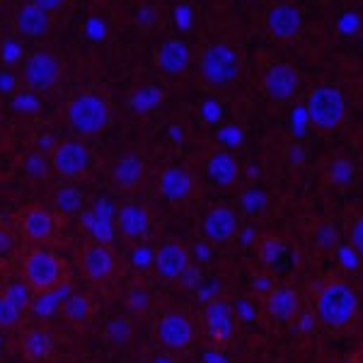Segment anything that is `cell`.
Here are the masks:
<instances>
[{
  "label": "cell",
  "mask_w": 363,
  "mask_h": 363,
  "mask_svg": "<svg viewBox=\"0 0 363 363\" xmlns=\"http://www.w3.org/2000/svg\"><path fill=\"white\" fill-rule=\"evenodd\" d=\"M245 73V51L235 39L216 37L196 54L199 83L208 90H225L235 85Z\"/></svg>",
  "instance_id": "6da1fadb"
},
{
  "label": "cell",
  "mask_w": 363,
  "mask_h": 363,
  "mask_svg": "<svg viewBox=\"0 0 363 363\" xmlns=\"http://www.w3.org/2000/svg\"><path fill=\"white\" fill-rule=\"evenodd\" d=\"M114 112L109 97L95 87H85L66 99L63 121L75 138H97L112 126Z\"/></svg>",
  "instance_id": "7a4b0ae2"
},
{
  "label": "cell",
  "mask_w": 363,
  "mask_h": 363,
  "mask_svg": "<svg viewBox=\"0 0 363 363\" xmlns=\"http://www.w3.org/2000/svg\"><path fill=\"white\" fill-rule=\"evenodd\" d=\"M361 308L359 291L349 284L347 279L330 277L325 279L315 291V320L320 322L325 330L342 332L349 325H354L356 315Z\"/></svg>",
  "instance_id": "3957f363"
},
{
  "label": "cell",
  "mask_w": 363,
  "mask_h": 363,
  "mask_svg": "<svg viewBox=\"0 0 363 363\" xmlns=\"http://www.w3.org/2000/svg\"><path fill=\"white\" fill-rule=\"evenodd\" d=\"M68 70L66 56L58 49H34L20 61V80L29 92L39 95V92H49L61 83L63 75Z\"/></svg>",
  "instance_id": "277c9868"
},
{
  "label": "cell",
  "mask_w": 363,
  "mask_h": 363,
  "mask_svg": "<svg viewBox=\"0 0 363 363\" xmlns=\"http://www.w3.org/2000/svg\"><path fill=\"white\" fill-rule=\"evenodd\" d=\"M49 169L63 182H83L92 174V153L83 138L56 140L49 150Z\"/></svg>",
  "instance_id": "5b68a950"
},
{
  "label": "cell",
  "mask_w": 363,
  "mask_h": 363,
  "mask_svg": "<svg viewBox=\"0 0 363 363\" xmlns=\"http://www.w3.org/2000/svg\"><path fill=\"white\" fill-rule=\"evenodd\" d=\"M308 121L322 133H332L344 124L347 116V99L335 85H320L306 99Z\"/></svg>",
  "instance_id": "8992f818"
},
{
  "label": "cell",
  "mask_w": 363,
  "mask_h": 363,
  "mask_svg": "<svg viewBox=\"0 0 363 363\" xmlns=\"http://www.w3.org/2000/svg\"><path fill=\"white\" fill-rule=\"evenodd\" d=\"M66 264L54 255L51 250L34 247L27 252L25 262H22V281L34 291V294H44L51 291L63 281Z\"/></svg>",
  "instance_id": "52a82bcc"
},
{
  "label": "cell",
  "mask_w": 363,
  "mask_h": 363,
  "mask_svg": "<svg viewBox=\"0 0 363 363\" xmlns=\"http://www.w3.org/2000/svg\"><path fill=\"white\" fill-rule=\"evenodd\" d=\"M259 85L262 92L269 102L274 104H286L291 99L298 97L303 85L301 70H298L294 63L289 61H269L264 68H262L259 75Z\"/></svg>",
  "instance_id": "ba28073f"
},
{
  "label": "cell",
  "mask_w": 363,
  "mask_h": 363,
  "mask_svg": "<svg viewBox=\"0 0 363 363\" xmlns=\"http://www.w3.org/2000/svg\"><path fill=\"white\" fill-rule=\"evenodd\" d=\"M155 339L165 354H184L196 339V325L182 310H165L155 322Z\"/></svg>",
  "instance_id": "9c48e42d"
},
{
  "label": "cell",
  "mask_w": 363,
  "mask_h": 363,
  "mask_svg": "<svg viewBox=\"0 0 363 363\" xmlns=\"http://www.w3.org/2000/svg\"><path fill=\"white\" fill-rule=\"evenodd\" d=\"M10 22H13L15 37L25 39V42H42L54 32V15L34 5L32 0H20L15 5Z\"/></svg>",
  "instance_id": "30bf717a"
},
{
  "label": "cell",
  "mask_w": 363,
  "mask_h": 363,
  "mask_svg": "<svg viewBox=\"0 0 363 363\" xmlns=\"http://www.w3.org/2000/svg\"><path fill=\"white\" fill-rule=\"evenodd\" d=\"M194 262H191V250L186 247L182 240H165L153 250V267L157 279L167 281V284H177L182 274L186 272Z\"/></svg>",
  "instance_id": "8fae6325"
},
{
  "label": "cell",
  "mask_w": 363,
  "mask_h": 363,
  "mask_svg": "<svg viewBox=\"0 0 363 363\" xmlns=\"http://www.w3.org/2000/svg\"><path fill=\"white\" fill-rule=\"evenodd\" d=\"M303 29V13L291 0H279L264 13V32L274 42H291Z\"/></svg>",
  "instance_id": "7c38bea8"
},
{
  "label": "cell",
  "mask_w": 363,
  "mask_h": 363,
  "mask_svg": "<svg viewBox=\"0 0 363 363\" xmlns=\"http://www.w3.org/2000/svg\"><path fill=\"white\" fill-rule=\"evenodd\" d=\"M157 194L172 206L191 201L196 194V177L184 165H167L157 174Z\"/></svg>",
  "instance_id": "4fadbf2b"
},
{
  "label": "cell",
  "mask_w": 363,
  "mask_h": 363,
  "mask_svg": "<svg viewBox=\"0 0 363 363\" xmlns=\"http://www.w3.org/2000/svg\"><path fill=\"white\" fill-rule=\"evenodd\" d=\"M203 330H206V337L211 344L220 347V344H228L233 337H235L238 330V318L233 313V306L223 298H213L203 306Z\"/></svg>",
  "instance_id": "5bb4252c"
},
{
  "label": "cell",
  "mask_w": 363,
  "mask_h": 363,
  "mask_svg": "<svg viewBox=\"0 0 363 363\" xmlns=\"http://www.w3.org/2000/svg\"><path fill=\"white\" fill-rule=\"evenodd\" d=\"M114 228H116V235H121L128 242L143 245L145 238L150 235V228H153V216H150V211L143 203L136 201L121 203L114 211Z\"/></svg>",
  "instance_id": "9a60e30c"
},
{
  "label": "cell",
  "mask_w": 363,
  "mask_h": 363,
  "mask_svg": "<svg viewBox=\"0 0 363 363\" xmlns=\"http://www.w3.org/2000/svg\"><path fill=\"white\" fill-rule=\"evenodd\" d=\"M80 269H83L85 279L90 284H109L116 277V269H119V259H116L114 250L109 245L102 242H90L83 250V257H80Z\"/></svg>",
  "instance_id": "2e32d148"
},
{
  "label": "cell",
  "mask_w": 363,
  "mask_h": 363,
  "mask_svg": "<svg viewBox=\"0 0 363 363\" xmlns=\"http://www.w3.org/2000/svg\"><path fill=\"white\" fill-rule=\"evenodd\" d=\"M191 46L179 37H165L160 44L155 46V68L160 70L167 78H179V75L186 73V68L191 66Z\"/></svg>",
  "instance_id": "e0dca14e"
},
{
  "label": "cell",
  "mask_w": 363,
  "mask_h": 363,
  "mask_svg": "<svg viewBox=\"0 0 363 363\" xmlns=\"http://www.w3.org/2000/svg\"><path fill=\"white\" fill-rule=\"evenodd\" d=\"M148 177V162L138 153H121L109 165V184L116 191H136Z\"/></svg>",
  "instance_id": "ac0fdd59"
},
{
  "label": "cell",
  "mask_w": 363,
  "mask_h": 363,
  "mask_svg": "<svg viewBox=\"0 0 363 363\" xmlns=\"http://www.w3.org/2000/svg\"><path fill=\"white\" fill-rule=\"evenodd\" d=\"M238 230H240L238 211L233 206H225V203L208 208V213L201 220V235L211 245L230 242V240H235Z\"/></svg>",
  "instance_id": "d6986e66"
},
{
  "label": "cell",
  "mask_w": 363,
  "mask_h": 363,
  "mask_svg": "<svg viewBox=\"0 0 363 363\" xmlns=\"http://www.w3.org/2000/svg\"><path fill=\"white\" fill-rule=\"evenodd\" d=\"M114 211L112 203L107 199H97L90 208H83L80 213V225L85 228V233L92 238V242H102V245H112V240L116 238V228H114Z\"/></svg>",
  "instance_id": "ffe728a7"
},
{
  "label": "cell",
  "mask_w": 363,
  "mask_h": 363,
  "mask_svg": "<svg viewBox=\"0 0 363 363\" xmlns=\"http://www.w3.org/2000/svg\"><path fill=\"white\" fill-rule=\"evenodd\" d=\"M20 230L32 245H46L51 242L56 233V218L46 206H29L20 218Z\"/></svg>",
  "instance_id": "44dd1931"
},
{
  "label": "cell",
  "mask_w": 363,
  "mask_h": 363,
  "mask_svg": "<svg viewBox=\"0 0 363 363\" xmlns=\"http://www.w3.org/2000/svg\"><path fill=\"white\" fill-rule=\"evenodd\" d=\"M203 169L211 177V182L218 186H233L240 177V162L238 155L228 148H216L206 155V162H203Z\"/></svg>",
  "instance_id": "7402d4cb"
},
{
  "label": "cell",
  "mask_w": 363,
  "mask_h": 363,
  "mask_svg": "<svg viewBox=\"0 0 363 363\" xmlns=\"http://www.w3.org/2000/svg\"><path fill=\"white\" fill-rule=\"evenodd\" d=\"M262 308H264V313L274 322H291L296 318L298 310H301V301H298V294L291 289V286H279L277 284L272 294L264 296Z\"/></svg>",
  "instance_id": "603a6c76"
},
{
  "label": "cell",
  "mask_w": 363,
  "mask_h": 363,
  "mask_svg": "<svg viewBox=\"0 0 363 363\" xmlns=\"http://www.w3.org/2000/svg\"><path fill=\"white\" fill-rule=\"evenodd\" d=\"M73 294V284L63 279L61 284L54 286L51 291H44V294H34V301L29 306V313L39 320H49L54 315L61 313L63 303L68 301V296Z\"/></svg>",
  "instance_id": "cb8c5ba5"
},
{
  "label": "cell",
  "mask_w": 363,
  "mask_h": 363,
  "mask_svg": "<svg viewBox=\"0 0 363 363\" xmlns=\"http://www.w3.org/2000/svg\"><path fill=\"white\" fill-rule=\"evenodd\" d=\"M20 351L29 363H44L54 354V337L42 327H29L20 337Z\"/></svg>",
  "instance_id": "d4e9b609"
},
{
  "label": "cell",
  "mask_w": 363,
  "mask_h": 363,
  "mask_svg": "<svg viewBox=\"0 0 363 363\" xmlns=\"http://www.w3.org/2000/svg\"><path fill=\"white\" fill-rule=\"evenodd\" d=\"M325 172V184L327 186H337V189H344V186H351L356 179V165L344 155H335L327 160V165L322 167Z\"/></svg>",
  "instance_id": "484cf974"
},
{
  "label": "cell",
  "mask_w": 363,
  "mask_h": 363,
  "mask_svg": "<svg viewBox=\"0 0 363 363\" xmlns=\"http://www.w3.org/2000/svg\"><path fill=\"white\" fill-rule=\"evenodd\" d=\"M255 247H257V257H259L262 269H264V272H274V269L281 264V259H284L289 245H286V240H281V238L264 235Z\"/></svg>",
  "instance_id": "4316f807"
},
{
  "label": "cell",
  "mask_w": 363,
  "mask_h": 363,
  "mask_svg": "<svg viewBox=\"0 0 363 363\" xmlns=\"http://www.w3.org/2000/svg\"><path fill=\"white\" fill-rule=\"evenodd\" d=\"M54 206L61 211L63 216H80L85 208V196L75 184H61L54 191Z\"/></svg>",
  "instance_id": "83f0119b"
},
{
  "label": "cell",
  "mask_w": 363,
  "mask_h": 363,
  "mask_svg": "<svg viewBox=\"0 0 363 363\" xmlns=\"http://www.w3.org/2000/svg\"><path fill=\"white\" fill-rule=\"evenodd\" d=\"M104 337H107V342L112 344L114 349H124L131 344L133 339V325L128 318H121V315H116L104 325Z\"/></svg>",
  "instance_id": "f1b7e54d"
},
{
  "label": "cell",
  "mask_w": 363,
  "mask_h": 363,
  "mask_svg": "<svg viewBox=\"0 0 363 363\" xmlns=\"http://www.w3.org/2000/svg\"><path fill=\"white\" fill-rule=\"evenodd\" d=\"M61 313H63V318L68 322H73V325H83L92 315V301L83 294H70L68 301L63 303Z\"/></svg>",
  "instance_id": "f546056e"
},
{
  "label": "cell",
  "mask_w": 363,
  "mask_h": 363,
  "mask_svg": "<svg viewBox=\"0 0 363 363\" xmlns=\"http://www.w3.org/2000/svg\"><path fill=\"white\" fill-rule=\"evenodd\" d=\"M269 199L259 186H247V189L240 194V211H242L247 218H259L264 216Z\"/></svg>",
  "instance_id": "4dcf8cb0"
},
{
  "label": "cell",
  "mask_w": 363,
  "mask_h": 363,
  "mask_svg": "<svg viewBox=\"0 0 363 363\" xmlns=\"http://www.w3.org/2000/svg\"><path fill=\"white\" fill-rule=\"evenodd\" d=\"M160 102H162V92L153 85H145L133 92L131 109H133V114H150Z\"/></svg>",
  "instance_id": "1f68e13d"
},
{
  "label": "cell",
  "mask_w": 363,
  "mask_h": 363,
  "mask_svg": "<svg viewBox=\"0 0 363 363\" xmlns=\"http://www.w3.org/2000/svg\"><path fill=\"white\" fill-rule=\"evenodd\" d=\"M5 296L10 298V301L15 303V306H20L22 310H29V306H32V301H34V291L29 289V286L25 284V281H10L8 286H5V291H3Z\"/></svg>",
  "instance_id": "d6a6232c"
},
{
  "label": "cell",
  "mask_w": 363,
  "mask_h": 363,
  "mask_svg": "<svg viewBox=\"0 0 363 363\" xmlns=\"http://www.w3.org/2000/svg\"><path fill=\"white\" fill-rule=\"evenodd\" d=\"M22 315H25V310H22L20 306H15V303L10 301L5 294H0V327L20 325Z\"/></svg>",
  "instance_id": "836d02e7"
},
{
  "label": "cell",
  "mask_w": 363,
  "mask_h": 363,
  "mask_svg": "<svg viewBox=\"0 0 363 363\" xmlns=\"http://www.w3.org/2000/svg\"><path fill=\"white\" fill-rule=\"evenodd\" d=\"M337 259L347 272H359L361 269V252H356L349 245H337Z\"/></svg>",
  "instance_id": "e575fe53"
},
{
  "label": "cell",
  "mask_w": 363,
  "mask_h": 363,
  "mask_svg": "<svg viewBox=\"0 0 363 363\" xmlns=\"http://www.w3.org/2000/svg\"><path fill=\"white\" fill-rule=\"evenodd\" d=\"M250 286H252V291H255V294H259L262 298H264L267 294H272V291H274L277 279H274L272 272H264V269H262V272H257L255 277H252Z\"/></svg>",
  "instance_id": "d590c367"
},
{
  "label": "cell",
  "mask_w": 363,
  "mask_h": 363,
  "mask_svg": "<svg viewBox=\"0 0 363 363\" xmlns=\"http://www.w3.org/2000/svg\"><path fill=\"white\" fill-rule=\"evenodd\" d=\"M126 306H128V310H133V313H145V310L150 308L148 291H143V289L128 291V294H126Z\"/></svg>",
  "instance_id": "8d00e7d4"
},
{
  "label": "cell",
  "mask_w": 363,
  "mask_h": 363,
  "mask_svg": "<svg viewBox=\"0 0 363 363\" xmlns=\"http://www.w3.org/2000/svg\"><path fill=\"white\" fill-rule=\"evenodd\" d=\"M294 322V332L296 335H310V332L315 330V315H313V310H298L296 313V318L291 320Z\"/></svg>",
  "instance_id": "74e56055"
},
{
  "label": "cell",
  "mask_w": 363,
  "mask_h": 363,
  "mask_svg": "<svg viewBox=\"0 0 363 363\" xmlns=\"http://www.w3.org/2000/svg\"><path fill=\"white\" fill-rule=\"evenodd\" d=\"M39 109V99L34 92H20V95L15 97V112L20 114H34Z\"/></svg>",
  "instance_id": "f35d334b"
},
{
  "label": "cell",
  "mask_w": 363,
  "mask_h": 363,
  "mask_svg": "<svg viewBox=\"0 0 363 363\" xmlns=\"http://www.w3.org/2000/svg\"><path fill=\"white\" fill-rule=\"evenodd\" d=\"M233 313H235L238 322H252L257 315V306L252 301H247V298H240L235 306H233Z\"/></svg>",
  "instance_id": "ab89813d"
},
{
  "label": "cell",
  "mask_w": 363,
  "mask_h": 363,
  "mask_svg": "<svg viewBox=\"0 0 363 363\" xmlns=\"http://www.w3.org/2000/svg\"><path fill=\"white\" fill-rule=\"evenodd\" d=\"M25 169H27V174L29 177H34V179H42L46 177V162H44V157L42 155H37V153H32L25 160Z\"/></svg>",
  "instance_id": "60d3db41"
},
{
  "label": "cell",
  "mask_w": 363,
  "mask_h": 363,
  "mask_svg": "<svg viewBox=\"0 0 363 363\" xmlns=\"http://www.w3.org/2000/svg\"><path fill=\"white\" fill-rule=\"evenodd\" d=\"M315 240H318L320 247L330 250V247H335V242H337V230L332 225L322 223L318 230H315Z\"/></svg>",
  "instance_id": "b9f144b4"
},
{
  "label": "cell",
  "mask_w": 363,
  "mask_h": 363,
  "mask_svg": "<svg viewBox=\"0 0 363 363\" xmlns=\"http://www.w3.org/2000/svg\"><path fill=\"white\" fill-rule=\"evenodd\" d=\"M177 284H182V286H184V289H199V286L203 284V274H201V269H199L196 264H191V267L186 269V272L179 277Z\"/></svg>",
  "instance_id": "7bdbcfd3"
},
{
  "label": "cell",
  "mask_w": 363,
  "mask_h": 363,
  "mask_svg": "<svg viewBox=\"0 0 363 363\" xmlns=\"http://www.w3.org/2000/svg\"><path fill=\"white\" fill-rule=\"evenodd\" d=\"M131 259H133V264H136L138 269L150 267V264H153V247H148V245H136V247H133Z\"/></svg>",
  "instance_id": "ee69618b"
},
{
  "label": "cell",
  "mask_w": 363,
  "mask_h": 363,
  "mask_svg": "<svg viewBox=\"0 0 363 363\" xmlns=\"http://www.w3.org/2000/svg\"><path fill=\"white\" fill-rule=\"evenodd\" d=\"M349 247H354L356 252L363 250V220H361V216H356V220L349 228Z\"/></svg>",
  "instance_id": "f6af8a7d"
},
{
  "label": "cell",
  "mask_w": 363,
  "mask_h": 363,
  "mask_svg": "<svg viewBox=\"0 0 363 363\" xmlns=\"http://www.w3.org/2000/svg\"><path fill=\"white\" fill-rule=\"evenodd\" d=\"M34 5H39L42 10H46L49 15H54L56 17V13H61L63 8L70 3V0H32Z\"/></svg>",
  "instance_id": "bcb514c9"
},
{
  "label": "cell",
  "mask_w": 363,
  "mask_h": 363,
  "mask_svg": "<svg viewBox=\"0 0 363 363\" xmlns=\"http://www.w3.org/2000/svg\"><path fill=\"white\" fill-rule=\"evenodd\" d=\"M15 247V238L8 228H0V255H10Z\"/></svg>",
  "instance_id": "7dc6e473"
},
{
  "label": "cell",
  "mask_w": 363,
  "mask_h": 363,
  "mask_svg": "<svg viewBox=\"0 0 363 363\" xmlns=\"http://www.w3.org/2000/svg\"><path fill=\"white\" fill-rule=\"evenodd\" d=\"M235 238L242 240V245H245V247H252V245H257V230H255V228H252V225L240 228Z\"/></svg>",
  "instance_id": "c3c4849f"
},
{
  "label": "cell",
  "mask_w": 363,
  "mask_h": 363,
  "mask_svg": "<svg viewBox=\"0 0 363 363\" xmlns=\"http://www.w3.org/2000/svg\"><path fill=\"white\" fill-rule=\"evenodd\" d=\"M203 361L206 363H228L225 356L218 354V349H208L206 354H203Z\"/></svg>",
  "instance_id": "681fc988"
},
{
  "label": "cell",
  "mask_w": 363,
  "mask_h": 363,
  "mask_svg": "<svg viewBox=\"0 0 363 363\" xmlns=\"http://www.w3.org/2000/svg\"><path fill=\"white\" fill-rule=\"evenodd\" d=\"M153 363H174V361L169 359V354H157L153 359Z\"/></svg>",
  "instance_id": "f907efd6"
},
{
  "label": "cell",
  "mask_w": 363,
  "mask_h": 363,
  "mask_svg": "<svg viewBox=\"0 0 363 363\" xmlns=\"http://www.w3.org/2000/svg\"><path fill=\"white\" fill-rule=\"evenodd\" d=\"M3 349H5V339H3V335H0V354H3Z\"/></svg>",
  "instance_id": "816d5d0a"
},
{
  "label": "cell",
  "mask_w": 363,
  "mask_h": 363,
  "mask_svg": "<svg viewBox=\"0 0 363 363\" xmlns=\"http://www.w3.org/2000/svg\"><path fill=\"white\" fill-rule=\"evenodd\" d=\"M0 42H3V39H0Z\"/></svg>",
  "instance_id": "f5cc1de1"
},
{
  "label": "cell",
  "mask_w": 363,
  "mask_h": 363,
  "mask_svg": "<svg viewBox=\"0 0 363 363\" xmlns=\"http://www.w3.org/2000/svg\"><path fill=\"white\" fill-rule=\"evenodd\" d=\"M0 3H3V0H0Z\"/></svg>",
  "instance_id": "db71d44e"
}]
</instances>
